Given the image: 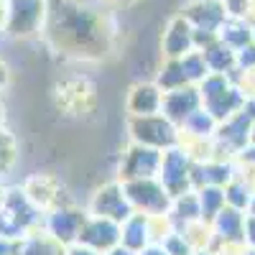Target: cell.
Returning <instances> with one entry per match:
<instances>
[{
	"label": "cell",
	"instance_id": "obj_1",
	"mask_svg": "<svg viewBox=\"0 0 255 255\" xmlns=\"http://www.w3.org/2000/svg\"><path fill=\"white\" fill-rule=\"evenodd\" d=\"M38 8L36 0H13V8H10V31L13 33H28L38 18Z\"/></svg>",
	"mask_w": 255,
	"mask_h": 255
},
{
	"label": "cell",
	"instance_id": "obj_2",
	"mask_svg": "<svg viewBox=\"0 0 255 255\" xmlns=\"http://www.w3.org/2000/svg\"><path fill=\"white\" fill-rule=\"evenodd\" d=\"M13 158V148H10V138H5L0 133V168H5Z\"/></svg>",
	"mask_w": 255,
	"mask_h": 255
},
{
	"label": "cell",
	"instance_id": "obj_3",
	"mask_svg": "<svg viewBox=\"0 0 255 255\" xmlns=\"http://www.w3.org/2000/svg\"><path fill=\"white\" fill-rule=\"evenodd\" d=\"M0 18H3V10H0Z\"/></svg>",
	"mask_w": 255,
	"mask_h": 255
}]
</instances>
